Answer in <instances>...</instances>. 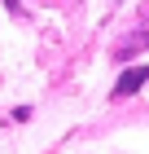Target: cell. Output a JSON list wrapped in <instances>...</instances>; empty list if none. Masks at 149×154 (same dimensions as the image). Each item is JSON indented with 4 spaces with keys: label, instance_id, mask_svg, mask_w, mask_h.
I'll use <instances>...</instances> for the list:
<instances>
[{
    "label": "cell",
    "instance_id": "1",
    "mask_svg": "<svg viewBox=\"0 0 149 154\" xmlns=\"http://www.w3.org/2000/svg\"><path fill=\"white\" fill-rule=\"evenodd\" d=\"M149 84V66H132V71H123L118 75V84H114V97L123 101V97H132L136 88H145Z\"/></svg>",
    "mask_w": 149,
    "mask_h": 154
},
{
    "label": "cell",
    "instance_id": "2",
    "mask_svg": "<svg viewBox=\"0 0 149 154\" xmlns=\"http://www.w3.org/2000/svg\"><path fill=\"white\" fill-rule=\"evenodd\" d=\"M145 44H149V31H136V35H127V40H118V44H114V57H118V62H127L132 53H140Z\"/></svg>",
    "mask_w": 149,
    "mask_h": 154
}]
</instances>
